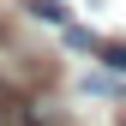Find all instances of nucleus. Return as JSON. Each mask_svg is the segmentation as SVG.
<instances>
[{"instance_id":"obj_3","label":"nucleus","mask_w":126,"mask_h":126,"mask_svg":"<svg viewBox=\"0 0 126 126\" xmlns=\"http://www.w3.org/2000/svg\"><path fill=\"white\" fill-rule=\"evenodd\" d=\"M66 42H72V48H90V54H102V42L90 36V30H78V24H66Z\"/></svg>"},{"instance_id":"obj_4","label":"nucleus","mask_w":126,"mask_h":126,"mask_svg":"<svg viewBox=\"0 0 126 126\" xmlns=\"http://www.w3.org/2000/svg\"><path fill=\"white\" fill-rule=\"evenodd\" d=\"M102 60H108L114 72H126V42H102Z\"/></svg>"},{"instance_id":"obj_5","label":"nucleus","mask_w":126,"mask_h":126,"mask_svg":"<svg viewBox=\"0 0 126 126\" xmlns=\"http://www.w3.org/2000/svg\"><path fill=\"white\" fill-rule=\"evenodd\" d=\"M120 126H126V120H120Z\"/></svg>"},{"instance_id":"obj_2","label":"nucleus","mask_w":126,"mask_h":126,"mask_svg":"<svg viewBox=\"0 0 126 126\" xmlns=\"http://www.w3.org/2000/svg\"><path fill=\"white\" fill-rule=\"evenodd\" d=\"M24 12L42 18V24H66V6H60V0H24Z\"/></svg>"},{"instance_id":"obj_1","label":"nucleus","mask_w":126,"mask_h":126,"mask_svg":"<svg viewBox=\"0 0 126 126\" xmlns=\"http://www.w3.org/2000/svg\"><path fill=\"white\" fill-rule=\"evenodd\" d=\"M0 126H42V108L30 96H12V90H0Z\"/></svg>"}]
</instances>
